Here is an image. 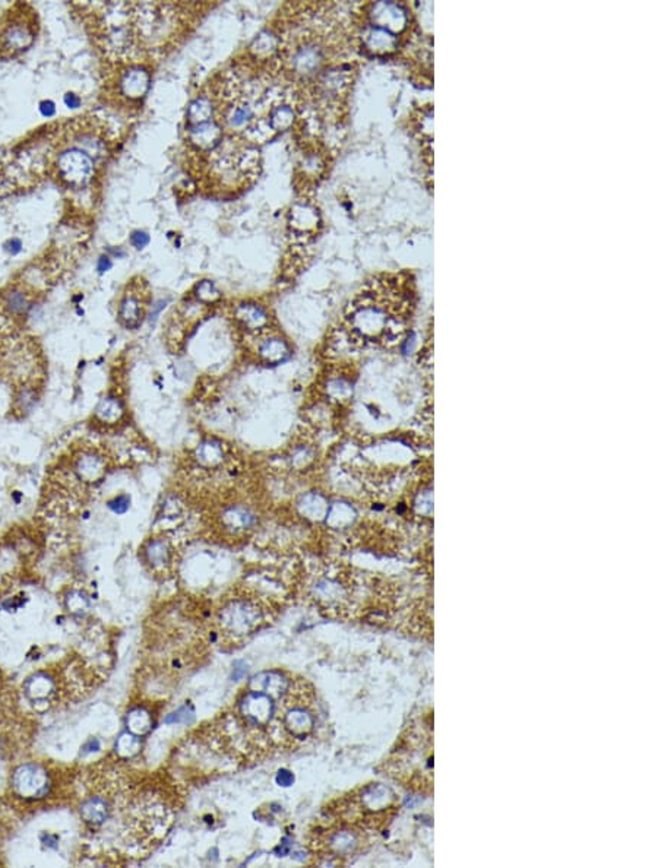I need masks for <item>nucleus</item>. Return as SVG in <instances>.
Wrapping results in <instances>:
<instances>
[{"label":"nucleus","mask_w":658,"mask_h":868,"mask_svg":"<svg viewBox=\"0 0 658 868\" xmlns=\"http://www.w3.org/2000/svg\"><path fill=\"white\" fill-rule=\"evenodd\" d=\"M409 295L398 275L373 279L358 293L347 309L350 330L370 342L394 341L402 335L410 316Z\"/></svg>","instance_id":"1"},{"label":"nucleus","mask_w":658,"mask_h":868,"mask_svg":"<svg viewBox=\"0 0 658 868\" xmlns=\"http://www.w3.org/2000/svg\"><path fill=\"white\" fill-rule=\"evenodd\" d=\"M265 623L262 607L250 598H234L218 612L217 626L227 639L242 640L261 628Z\"/></svg>","instance_id":"2"},{"label":"nucleus","mask_w":658,"mask_h":868,"mask_svg":"<svg viewBox=\"0 0 658 868\" xmlns=\"http://www.w3.org/2000/svg\"><path fill=\"white\" fill-rule=\"evenodd\" d=\"M281 698H274L262 690L249 689V691L244 693V696L237 703L236 721H240L243 728H247L249 731L270 727L274 718H278L281 721V715H277L278 710L275 709V702Z\"/></svg>","instance_id":"3"},{"label":"nucleus","mask_w":658,"mask_h":868,"mask_svg":"<svg viewBox=\"0 0 658 868\" xmlns=\"http://www.w3.org/2000/svg\"><path fill=\"white\" fill-rule=\"evenodd\" d=\"M149 303L148 284L142 278L131 281L119 303V321L126 329H138L142 325Z\"/></svg>","instance_id":"4"},{"label":"nucleus","mask_w":658,"mask_h":868,"mask_svg":"<svg viewBox=\"0 0 658 868\" xmlns=\"http://www.w3.org/2000/svg\"><path fill=\"white\" fill-rule=\"evenodd\" d=\"M13 793L25 800H37L47 795L50 788V778L47 770L36 763L20 766L12 775Z\"/></svg>","instance_id":"5"},{"label":"nucleus","mask_w":658,"mask_h":868,"mask_svg":"<svg viewBox=\"0 0 658 868\" xmlns=\"http://www.w3.org/2000/svg\"><path fill=\"white\" fill-rule=\"evenodd\" d=\"M34 22L31 18H27L24 12H21V15H10V20L3 25L2 34H0V45H2L5 53L17 54L25 52L34 43Z\"/></svg>","instance_id":"6"},{"label":"nucleus","mask_w":658,"mask_h":868,"mask_svg":"<svg viewBox=\"0 0 658 868\" xmlns=\"http://www.w3.org/2000/svg\"><path fill=\"white\" fill-rule=\"evenodd\" d=\"M59 172L69 184L81 187L94 177L92 156L81 149H71L59 156Z\"/></svg>","instance_id":"7"},{"label":"nucleus","mask_w":658,"mask_h":868,"mask_svg":"<svg viewBox=\"0 0 658 868\" xmlns=\"http://www.w3.org/2000/svg\"><path fill=\"white\" fill-rule=\"evenodd\" d=\"M369 24L376 28H382L388 33L398 37L409 27V12L400 3L379 2L369 6Z\"/></svg>","instance_id":"8"},{"label":"nucleus","mask_w":658,"mask_h":868,"mask_svg":"<svg viewBox=\"0 0 658 868\" xmlns=\"http://www.w3.org/2000/svg\"><path fill=\"white\" fill-rule=\"evenodd\" d=\"M224 138V129L217 120L211 119L208 122L192 124L187 131V142L191 147L199 152H208L218 147L219 142Z\"/></svg>","instance_id":"9"},{"label":"nucleus","mask_w":658,"mask_h":868,"mask_svg":"<svg viewBox=\"0 0 658 868\" xmlns=\"http://www.w3.org/2000/svg\"><path fill=\"white\" fill-rule=\"evenodd\" d=\"M362 44L365 50L376 56H382L394 53L398 49L400 41L397 36L388 33L382 28L365 25L362 29Z\"/></svg>","instance_id":"10"},{"label":"nucleus","mask_w":658,"mask_h":868,"mask_svg":"<svg viewBox=\"0 0 658 868\" xmlns=\"http://www.w3.org/2000/svg\"><path fill=\"white\" fill-rule=\"evenodd\" d=\"M234 319L249 332L265 334L270 326V314L262 306L254 303H243L234 309Z\"/></svg>","instance_id":"11"},{"label":"nucleus","mask_w":658,"mask_h":868,"mask_svg":"<svg viewBox=\"0 0 658 868\" xmlns=\"http://www.w3.org/2000/svg\"><path fill=\"white\" fill-rule=\"evenodd\" d=\"M151 85V75L139 66H133L120 78V91L124 97L138 100L144 97Z\"/></svg>","instance_id":"12"},{"label":"nucleus","mask_w":658,"mask_h":868,"mask_svg":"<svg viewBox=\"0 0 658 868\" xmlns=\"http://www.w3.org/2000/svg\"><path fill=\"white\" fill-rule=\"evenodd\" d=\"M110 814V806L107 798L101 795H91L82 801L81 817L84 822L92 827L101 826Z\"/></svg>","instance_id":"13"},{"label":"nucleus","mask_w":658,"mask_h":868,"mask_svg":"<svg viewBox=\"0 0 658 868\" xmlns=\"http://www.w3.org/2000/svg\"><path fill=\"white\" fill-rule=\"evenodd\" d=\"M27 696L34 703H49V698L54 693V682L45 674H36L25 683Z\"/></svg>","instance_id":"14"},{"label":"nucleus","mask_w":658,"mask_h":868,"mask_svg":"<svg viewBox=\"0 0 658 868\" xmlns=\"http://www.w3.org/2000/svg\"><path fill=\"white\" fill-rule=\"evenodd\" d=\"M258 353L265 361L277 365V362H281L288 358L290 348L284 339L270 335V338H263L261 341L258 346Z\"/></svg>","instance_id":"15"},{"label":"nucleus","mask_w":658,"mask_h":868,"mask_svg":"<svg viewBox=\"0 0 658 868\" xmlns=\"http://www.w3.org/2000/svg\"><path fill=\"white\" fill-rule=\"evenodd\" d=\"M145 560L154 571H163L171 563V551L167 543L152 540L145 547Z\"/></svg>","instance_id":"16"},{"label":"nucleus","mask_w":658,"mask_h":868,"mask_svg":"<svg viewBox=\"0 0 658 868\" xmlns=\"http://www.w3.org/2000/svg\"><path fill=\"white\" fill-rule=\"evenodd\" d=\"M214 113H215L214 101L205 96H200L195 98L189 104V107H187V122H189L191 126L208 122L212 119Z\"/></svg>","instance_id":"17"},{"label":"nucleus","mask_w":658,"mask_h":868,"mask_svg":"<svg viewBox=\"0 0 658 868\" xmlns=\"http://www.w3.org/2000/svg\"><path fill=\"white\" fill-rule=\"evenodd\" d=\"M268 120L274 132H284L294 122V110L287 104L275 105L270 110Z\"/></svg>","instance_id":"18"},{"label":"nucleus","mask_w":658,"mask_h":868,"mask_svg":"<svg viewBox=\"0 0 658 868\" xmlns=\"http://www.w3.org/2000/svg\"><path fill=\"white\" fill-rule=\"evenodd\" d=\"M152 727V718L142 707H135L128 714V728L135 735H144Z\"/></svg>","instance_id":"19"},{"label":"nucleus","mask_w":658,"mask_h":868,"mask_svg":"<svg viewBox=\"0 0 658 868\" xmlns=\"http://www.w3.org/2000/svg\"><path fill=\"white\" fill-rule=\"evenodd\" d=\"M250 50L256 57H268L278 50V37H275L271 31H265L256 37L250 45Z\"/></svg>","instance_id":"20"},{"label":"nucleus","mask_w":658,"mask_h":868,"mask_svg":"<svg viewBox=\"0 0 658 868\" xmlns=\"http://www.w3.org/2000/svg\"><path fill=\"white\" fill-rule=\"evenodd\" d=\"M293 226L295 228H302L303 231L315 230L318 223V214L315 209L309 208L307 205H297L293 212Z\"/></svg>","instance_id":"21"},{"label":"nucleus","mask_w":658,"mask_h":868,"mask_svg":"<svg viewBox=\"0 0 658 868\" xmlns=\"http://www.w3.org/2000/svg\"><path fill=\"white\" fill-rule=\"evenodd\" d=\"M140 750V741L139 737L132 734V733H126L120 735V738L117 740L116 743V751L119 756L122 757H132L135 756L138 751Z\"/></svg>","instance_id":"22"},{"label":"nucleus","mask_w":658,"mask_h":868,"mask_svg":"<svg viewBox=\"0 0 658 868\" xmlns=\"http://www.w3.org/2000/svg\"><path fill=\"white\" fill-rule=\"evenodd\" d=\"M120 414H122V406L113 398L103 399L100 402V405L97 406V415L100 417L101 421L113 422L115 420H117L120 417Z\"/></svg>","instance_id":"23"},{"label":"nucleus","mask_w":658,"mask_h":868,"mask_svg":"<svg viewBox=\"0 0 658 868\" xmlns=\"http://www.w3.org/2000/svg\"><path fill=\"white\" fill-rule=\"evenodd\" d=\"M78 469H80L81 477H85L87 480H96L100 476V473L103 472L101 462L97 459V457H94V456L84 457V461L80 462V466H78Z\"/></svg>","instance_id":"24"},{"label":"nucleus","mask_w":658,"mask_h":868,"mask_svg":"<svg viewBox=\"0 0 658 868\" xmlns=\"http://www.w3.org/2000/svg\"><path fill=\"white\" fill-rule=\"evenodd\" d=\"M226 517H227V522H228V525L231 528H234V527H236V528H247V527L252 525L254 520H255L252 515H250L246 510H242V509H231L230 512H227Z\"/></svg>","instance_id":"25"},{"label":"nucleus","mask_w":658,"mask_h":868,"mask_svg":"<svg viewBox=\"0 0 658 868\" xmlns=\"http://www.w3.org/2000/svg\"><path fill=\"white\" fill-rule=\"evenodd\" d=\"M223 457V450L219 449L218 445L214 443H207L200 448L199 452V459L200 462L207 464V465H215L218 462H221Z\"/></svg>","instance_id":"26"},{"label":"nucleus","mask_w":658,"mask_h":868,"mask_svg":"<svg viewBox=\"0 0 658 868\" xmlns=\"http://www.w3.org/2000/svg\"><path fill=\"white\" fill-rule=\"evenodd\" d=\"M218 295L219 293L211 281H202L200 284H198L196 298L200 300L202 303H212L215 298H218Z\"/></svg>","instance_id":"27"},{"label":"nucleus","mask_w":658,"mask_h":868,"mask_svg":"<svg viewBox=\"0 0 658 868\" xmlns=\"http://www.w3.org/2000/svg\"><path fill=\"white\" fill-rule=\"evenodd\" d=\"M8 306L10 307L12 311H22L27 307L25 297L21 293L10 294L9 300H8Z\"/></svg>","instance_id":"28"},{"label":"nucleus","mask_w":658,"mask_h":868,"mask_svg":"<svg viewBox=\"0 0 658 868\" xmlns=\"http://www.w3.org/2000/svg\"><path fill=\"white\" fill-rule=\"evenodd\" d=\"M108 506L116 513H124L129 509V499L126 496H119L113 501H110Z\"/></svg>","instance_id":"29"},{"label":"nucleus","mask_w":658,"mask_h":868,"mask_svg":"<svg viewBox=\"0 0 658 868\" xmlns=\"http://www.w3.org/2000/svg\"><path fill=\"white\" fill-rule=\"evenodd\" d=\"M131 243L136 249H144L149 243V235L144 231H135L131 235Z\"/></svg>","instance_id":"30"},{"label":"nucleus","mask_w":658,"mask_h":868,"mask_svg":"<svg viewBox=\"0 0 658 868\" xmlns=\"http://www.w3.org/2000/svg\"><path fill=\"white\" fill-rule=\"evenodd\" d=\"M293 782H294V777H293L291 772L283 769V770H279L277 773V784L278 785H281V786H290V785H293Z\"/></svg>","instance_id":"31"},{"label":"nucleus","mask_w":658,"mask_h":868,"mask_svg":"<svg viewBox=\"0 0 658 868\" xmlns=\"http://www.w3.org/2000/svg\"><path fill=\"white\" fill-rule=\"evenodd\" d=\"M40 110H41L43 116H45V117H52V116L56 113V105H54V103H53V101H50V100H45V101H43V103L40 104Z\"/></svg>","instance_id":"32"},{"label":"nucleus","mask_w":658,"mask_h":868,"mask_svg":"<svg viewBox=\"0 0 658 868\" xmlns=\"http://www.w3.org/2000/svg\"><path fill=\"white\" fill-rule=\"evenodd\" d=\"M65 103H66V105L69 108H78V107L81 105V98L78 97V96H75V94L69 92V94H66V96H65Z\"/></svg>","instance_id":"33"},{"label":"nucleus","mask_w":658,"mask_h":868,"mask_svg":"<svg viewBox=\"0 0 658 868\" xmlns=\"http://www.w3.org/2000/svg\"><path fill=\"white\" fill-rule=\"evenodd\" d=\"M110 267H112V262H110L107 256H101L98 260V271L105 272L107 270H110Z\"/></svg>","instance_id":"34"}]
</instances>
